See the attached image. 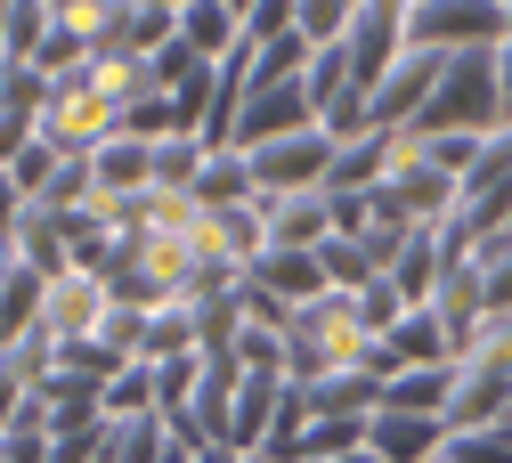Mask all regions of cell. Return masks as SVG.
I'll list each match as a JSON object with an SVG mask.
<instances>
[{
	"instance_id": "1",
	"label": "cell",
	"mask_w": 512,
	"mask_h": 463,
	"mask_svg": "<svg viewBox=\"0 0 512 463\" xmlns=\"http://www.w3.org/2000/svg\"><path fill=\"white\" fill-rule=\"evenodd\" d=\"M366 350H374L366 309H358L350 293H326V301L293 309V325H285V382H326V374H350V366H366Z\"/></svg>"
},
{
	"instance_id": "2",
	"label": "cell",
	"mask_w": 512,
	"mask_h": 463,
	"mask_svg": "<svg viewBox=\"0 0 512 463\" xmlns=\"http://www.w3.org/2000/svg\"><path fill=\"white\" fill-rule=\"evenodd\" d=\"M114 98L98 90V74L82 65L74 82H49V98H41V114H33V139L49 147V155H74V163H90L106 139H114Z\"/></svg>"
},
{
	"instance_id": "3",
	"label": "cell",
	"mask_w": 512,
	"mask_h": 463,
	"mask_svg": "<svg viewBox=\"0 0 512 463\" xmlns=\"http://www.w3.org/2000/svg\"><path fill=\"white\" fill-rule=\"evenodd\" d=\"M106 325H114V285L90 277V269H66V277H49L41 285V309L25 334L57 358V350H82V342H106Z\"/></svg>"
},
{
	"instance_id": "4",
	"label": "cell",
	"mask_w": 512,
	"mask_h": 463,
	"mask_svg": "<svg viewBox=\"0 0 512 463\" xmlns=\"http://www.w3.org/2000/svg\"><path fill=\"white\" fill-rule=\"evenodd\" d=\"M342 57H350V90L374 98L382 82H391V65L407 57V0H358Z\"/></svg>"
},
{
	"instance_id": "5",
	"label": "cell",
	"mask_w": 512,
	"mask_h": 463,
	"mask_svg": "<svg viewBox=\"0 0 512 463\" xmlns=\"http://www.w3.org/2000/svg\"><path fill=\"white\" fill-rule=\"evenodd\" d=\"M252 187L261 195H309V187H326L334 171V139H326V122L301 130V139H277V147H252Z\"/></svg>"
},
{
	"instance_id": "6",
	"label": "cell",
	"mask_w": 512,
	"mask_h": 463,
	"mask_svg": "<svg viewBox=\"0 0 512 463\" xmlns=\"http://www.w3.org/2000/svg\"><path fill=\"white\" fill-rule=\"evenodd\" d=\"M512 407V366L504 358H456V407H447V431H496Z\"/></svg>"
},
{
	"instance_id": "7",
	"label": "cell",
	"mask_w": 512,
	"mask_h": 463,
	"mask_svg": "<svg viewBox=\"0 0 512 463\" xmlns=\"http://www.w3.org/2000/svg\"><path fill=\"white\" fill-rule=\"evenodd\" d=\"M261 220H269V244L285 252H317L334 236V195L309 187V195H261Z\"/></svg>"
},
{
	"instance_id": "8",
	"label": "cell",
	"mask_w": 512,
	"mask_h": 463,
	"mask_svg": "<svg viewBox=\"0 0 512 463\" xmlns=\"http://www.w3.org/2000/svg\"><path fill=\"white\" fill-rule=\"evenodd\" d=\"M244 285H261V293L285 301V309H309V301H326V293H334L326 269H317V252H285V244H269L261 260H252Z\"/></svg>"
},
{
	"instance_id": "9",
	"label": "cell",
	"mask_w": 512,
	"mask_h": 463,
	"mask_svg": "<svg viewBox=\"0 0 512 463\" xmlns=\"http://www.w3.org/2000/svg\"><path fill=\"white\" fill-rule=\"evenodd\" d=\"M456 407V366H407L382 382V407L374 415H415V423H447Z\"/></svg>"
},
{
	"instance_id": "10",
	"label": "cell",
	"mask_w": 512,
	"mask_h": 463,
	"mask_svg": "<svg viewBox=\"0 0 512 463\" xmlns=\"http://www.w3.org/2000/svg\"><path fill=\"white\" fill-rule=\"evenodd\" d=\"M9 244H17V269H25V277H41V285L74 269V244H66V220H57V212H41V204H25V212H17Z\"/></svg>"
},
{
	"instance_id": "11",
	"label": "cell",
	"mask_w": 512,
	"mask_h": 463,
	"mask_svg": "<svg viewBox=\"0 0 512 463\" xmlns=\"http://www.w3.org/2000/svg\"><path fill=\"white\" fill-rule=\"evenodd\" d=\"M179 49H196L204 65L236 57L244 49V9H228V0H179Z\"/></svg>"
},
{
	"instance_id": "12",
	"label": "cell",
	"mask_w": 512,
	"mask_h": 463,
	"mask_svg": "<svg viewBox=\"0 0 512 463\" xmlns=\"http://www.w3.org/2000/svg\"><path fill=\"white\" fill-rule=\"evenodd\" d=\"M431 317H439V334L456 342V358L472 350V334L488 325V293H480V269H447L439 293H431Z\"/></svg>"
},
{
	"instance_id": "13",
	"label": "cell",
	"mask_w": 512,
	"mask_h": 463,
	"mask_svg": "<svg viewBox=\"0 0 512 463\" xmlns=\"http://www.w3.org/2000/svg\"><path fill=\"white\" fill-rule=\"evenodd\" d=\"M90 179H98V204H131V195L155 187V147H139V139H106V147L90 155Z\"/></svg>"
},
{
	"instance_id": "14",
	"label": "cell",
	"mask_w": 512,
	"mask_h": 463,
	"mask_svg": "<svg viewBox=\"0 0 512 463\" xmlns=\"http://www.w3.org/2000/svg\"><path fill=\"white\" fill-rule=\"evenodd\" d=\"M366 447H374L382 463H439V447H447V423H415V415H374V423H366Z\"/></svg>"
},
{
	"instance_id": "15",
	"label": "cell",
	"mask_w": 512,
	"mask_h": 463,
	"mask_svg": "<svg viewBox=\"0 0 512 463\" xmlns=\"http://www.w3.org/2000/svg\"><path fill=\"white\" fill-rule=\"evenodd\" d=\"M382 350H391L399 374H407V366H456V342L439 334V317H431V309H407L391 334H382Z\"/></svg>"
},
{
	"instance_id": "16",
	"label": "cell",
	"mask_w": 512,
	"mask_h": 463,
	"mask_svg": "<svg viewBox=\"0 0 512 463\" xmlns=\"http://www.w3.org/2000/svg\"><path fill=\"white\" fill-rule=\"evenodd\" d=\"M187 195H196L204 212H236V204H252L261 187H252V163H244L236 147H212V155H204V171H196V187H187Z\"/></svg>"
},
{
	"instance_id": "17",
	"label": "cell",
	"mask_w": 512,
	"mask_h": 463,
	"mask_svg": "<svg viewBox=\"0 0 512 463\" xmlns=\"http://www.w3.org/2000/svg\"><path fill=\"white\" fill-rule=\"evenodd\" d=\"M439 277H447V260H439V236L431 228H415V244L399 252V269L391 277H382V285H391L407 309H431V293H439Z\"/></svg>"
},
{
	"instance_id": "18",
	"label": "cell",
	"mask_w": 512,
	"mask_h": 463,
	"mask_svg": "<svg viewBox=\"0 0 512 463\" xmlns=\"http://www.w3.org/2000/svg\"><path fill=\"white\" fill-rule=\"evenodd\" d=\"M382 147H391V130H374V139H358V147H334L326 195H382Z\"/></svg>"
},
{
	"instance_id": "19",
	"label": "cell",
	"mask_w": 512,
	"mask_h": 463,
	"mask_svg": "<svg viewBox=\"0 0 512 463\" xmlns=\"http://www.w3.org/2000/svg\"><path fill=\"white\" fill-rule=\"evenodd\" d=\"M49 33V0H9L0 9V65H33Z\"/></svg>"
},
{
	"instance_id": "20",
	"label": "cell",
	"mask_w": 512,
	"mask_h": 463,
	"mask_svg": "<svg viewBox=\"0 0 512 463\" xmlns=\"http://www.w3.org/2000/svg\"><path fill=\"white\" fill-rule=\"evenodd\" d=\"M179 41V9L171 0H139V9H122V49L131 57H163Z\"/></svg>"
},
{
	"instance_id": "21",
	"label": "cell",
	"mask_w": 512,
	"mask_h": 463,
	"mask_svg": "<svg viewBox=\"0 0 512 463\" xmlns=\"http://www.w3.org/2000/svg\"><path fill=\"white\" fill-rule=\"evenodd\" d=\"M350 17H358V0H293V33L309 49H342L350 41Z\"/></svg>"
},
{
	"instance_id": "22",
	"label": "cell",
	"mask_w": 512,
	"mask_h": 463,
	"mask_svg": "<svg viewBox=\"0 0 512 463\" xmlns=\"http://www.w3.org/2000/svg\"><path fill=\"white\" fill-rule=\"evenodd\" d=\"M98 415H106V423H139V415H155V366H122V374L98 390Z\"/></svg>"
},
{
	"instance_id": "23",
	"label": "cell",
	"mask_w": 512,
	"mask_h": 463,
	"mask_svg": "<svg viewBox=\"0 0 512 463\" xmlns=\"http://www.w3.org/2000/svg\"><path fill=\"white\" fill-rule=\"evenodd\" d=\"M317 269H326V285H334V293H350V301L382 285V277H374V260H366L350 236H326V244H317Z\"/></svg>"
},
{
	"instance_id": "24",
	"label": "cell",
	"mask_w": 512,
	"mask_h": 463,
	"mask_svg": "<svg viewBox=\"0 0 512 463\" xmlns=\"http://www.w3.org/2000/svg\"><path fill=\"white\" fill-rule=\"evenodd\" d=\"M171 455V431L155 423V415H139V423H106V463H163Z\"/></svg>"
},
{
	"instance_id": "25",
	"label": "cell",
	"mask_w": 512,
	"mask_h": 463,
	"mask_svg": "<svg viewBox=\"0 0 512 463\" xmlns=\"http://www.w3.org/2000/svg\"><path fill=\"white\" fill-rule=\"evenodd\" d=\"M301 90H309L317 122H326V106L350 98V57H342V49H317V57H309V74H301Z\"/></svg>"
},
{
	"instance_id": "26",
	"label": "cell",
	"mask_w": 512,
	"mask_h": 463,
	"mask_svg": "<svg viewBox=\"0 0 512 463\" xmlns=\"http://www.w3.org/2000/svg\"><path fill=\"white\" fill-rule=\"evenodd\" d=\"M293 41V0H244V49Z\"/></svg>"
},
{
	"instance_id": "27",
	"label": "cell",
	"mask_w": 512,
	"mask_h": 463,
	"mask_svg": "<svg viewBox=\"0 0 512 463\" xmlns=\"http://www.w3.org/2000/svg\"><path fill=\"white\" fill-rule=\"evenodd\" d=\"M480 293H488V309H512V228L496 236V244H480Z\"/></svg>"
},
{
	"instance_id": "28",
	"label": "cell",
	"mask_w": 512,
	"mask_h": 463,
	"mask_svg": "<svg viewBox=\"0 0 512 463\" xmlns=\"http://www.w3.org/2000/svg\"><path fill=\"white\" fill-rule=\"evenodd\" d=\"M439 455H447V463H512V439H504V431H447Z\"/></svg>"
},
{
	"instance_id": "29",
	"label": "cell",
	"mask_w": 512,
	"mask_h": 463,
	"mask_svg": "<svg viewBox=\"0 0 512 463\" xmlns=\"http://www.w3.org/2000/svg\"><path fill=\"white\" fill-rule=\"evenodd\" d=\"M0 463H49V439L41 431H0Z\"/></svg>"
},
{
	"instance_id": "30",
	"label": "cell",
	"mask_w": 512,
	"mask_h": 463,
	"mask_svg": "<svg viewBox=\"0 0 512 463\" xmlns=\"http://www.w3.org/2000/svg\"><path fill=\"white\" fill-rule=\"evenodd\" d=\"M17 212H25V195H17V179L0 171V228H17Z\"/></svg>"
},
{
	"instance_id": "31",
	"label": "cell",
	"mask_w": 512,
	"mask_h": 463,
	"mask_svg": "<svg viewBox=\"0 0 512 463\" xmlns=\"http://www.w3.org/2000/svg\"><path fill=\"white\" fill-rule=\"evenodd\" d=\"M496 90H504V122H512V41H496Z\"/></svg>"
},
{
	"instance_id": "32",
	"label": "cell",
	"mask_w": 512,
	"mask_h": 463,
	"mask_svg": "<svg viewBox=\"0 0 512 463\" xmlns=\"http://www.w3.org/2000/svg\"><path fill=\"white\" fill-rule=\"evenodd\" d=\"M25 269H17V244H9V228H0V285H17Z\"/></svg>"
},
{
	"instance_id": "33",
	"label": "cell",
	"mask_w": 512,
	"mask_h": 463,
	"mask_svg": "<svg viewBox=\"0 0 512 463\" xmlns=\"http://www.w3.org/2000/svg\"><path fill=\"white\" fill-rule=\"evenodd\" d=\"M204 455H212V447H179V439H171V455H163V463H204Z\"/></svg>"
},
{
	"instance_id": "34",
	"label": "cell",
	"mask_w": 512,
	"mask_h": 463,
	"mask_svg": "<svg viewBox=\"0 0 512 463\" xmlns=\"http://www.w3.org/2000/svg\"><path fill=\"white\" fill-rule=\"evenodd\" d=\"M342 463H382V455H374V447H350V455H342Z\"/></svg>"
},
{
	"instance_id": "35",
	"label": "cell",
	"mask_w": 512,
	"mask_h": 463,
	"mask_svg": "<svg viewBox=\"0 0 512 463\" xmlns=\"http://www.w3.org/2000/svg\"><path fill=\"white\" fill-rule=\"evenodd\" d=\"M236 463H277V455H236Z\"/></svg>"
}]
</instances>
